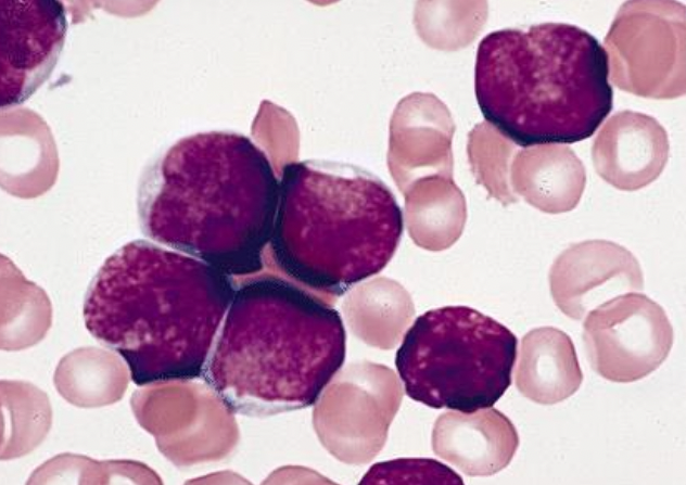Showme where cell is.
I'll return each mask as SVG.
<instances>
[{"mask_svg":"<svg viewBox=\"0 0 686 485\" xmlns=\"http://www.w3.org/2000/svg\"><path fill=\"white\" fill-rule=\"evenodd\" d=\"M583 341L600 376L628 383L647 376L666 359L673 328L658 303L632 292L590 310L583 323Z\"/></svg>","mask_w":686,"mask_h":485,"instance_id":"10","label":"cell"},{"mask_svg":"<svg viewBox=\"0 0 686 485\" xmlns=\"http://www.w3.org/2000/svg\"><path fill=\"white\" fill-rule=\"evenodd\" d=\"M402 399V384L391 368L370 361L351 363L319 396L313 425L335 459L365 464L384 447Z\"/></svg>","mask_w":686,"mask_h":485,"instance_id":"9","label":"cell"},{"mask_svg":"<svg viewBox=\"0 0 686 485\" xmlns=\"http://www.w3.org/2000/svg\"><path fill=\"white\" fill-rule=\"evenodd\" d=\"M358 485H465L448 465L431 458H396L372 464Z\"/></svg>","mask_w":686,"mask_h":485,"instance_id":"23","label":"cell"},{"mask_svg":"<svg viewBox=\"0 0 686 485\" xmlns=\"http://www.w3.org/2000/svg\"><path fill=\"white\" fill-rule=\"evenodd\" d=\"M232 278L147 240L109 256L87 290L90 334L126 362L138 386L203 378L236 292Z\"/></svg>","mask_w":686,"mask_h":485,"instance_id":"2","label":"cell"},{"mask_svg":"<svg viewBox=\"0 0 686 485\" xmlns=\"http://www.w3.org/2000/svg\"><path fill=\"white\" fill-rule=\"evenodd\" d=\"M203 379L233 413L309 407L341 370L346 333L329 299L278 275L236 283Z\"/></svg>","mask_w":686,"mask_h":485,"instance_id":"3","label":"cell"},{"mask_svg":"<svg viewBox=\"0 0 686 485\" xmlns=\"http://www.w3.org/2000/svg\"><path fill=\"white\" fill-rule=\"evenodd\" d=\"M518 446L514 425L494 408L444 412L432 431L434 454L469 476L499 472L510 463Z\"/></svg>","mask_w":686,"mask_h":485,"instance_id":"14","label":"cell"},{"mask_svg":"<svg viewBox=\"0 0 686 485\" xmlns=\"http://www.w3.org/2000/svg\"><path fill=\"white\" fill-rule=\"evenodd\" d=\"M130 379L129 369L119 355L97 346L67 353L53 374L58 393L79 408H99L119 401Z\"/></svg>","mask_w":686,"mask_h":485,"instance_id":"19","label":"cell"},{"mask_svg":"<svg viewBox=\"0 0 686 485\" xmlns=\"http://www.w3.org/2000/svg\"><path fill=\"white\" fill-rule=\"evenodd\" d=\"M52 322L47 293L1 256V348L16 352L40 342Z\"/></svg>","mask_w":686,"mask_h":485,"instance_id":"20","label":"cell"},{"mask_svg":"<svg viewBox=\"0 0 686 485\" xmlns=\"http://www.w3.org/2000/svg\"><path fill=\"white\" fill-rule=\"evenodd\" d=\"M512 192L547 214L574 209L584 192L586 171L574 151L561 144L520 150L510 165Z\"/></svg>","mask_w":686,"mask_h":485,"instance_id":"15","label":"cell"},{"mask_svg":"<svg viewBox=\"0 0 686 485\" xmlns=\"http://www.w3.org/2000/svg\"><path fill=\"white\" fill-rule=\"evenodd\" d=\"M1 107L28 99L48 78L66 34L63 3L1 0Z\"/></svg>","mask_w":686,"mask_h":485,"instance_id":"11","label":"cell"},{"mask_svg":"<svg viewBox=\"0 0 686 485\" xmlns=\"http://www.w3.org/2000/svg\"><path fill=\"white\" fill-rule=\"evenodd\" d=\"M183 485H253L241 474L224 470L190 478Z\"/></svg>","mask_w":686,"mask_h":485,"instance_id":"27","label":"cell"},{"mask_svg":"<svg viewBox=\"0 0 686 485\" xmlns=\"http://www.w3.org/2000/svg\"><path fill=\"white\" fill-rule=\"evenodd\" d=\"M404 195L406 226L418 246L439 252L450 247L460 238L467 220V205L453 177H423Z\"/></svg>","mask_w":686,"mask_h":485,"instance_id":"18","label":"cell"},{"mask_svg":"<svg viewBox=\"0 0 686 485\" xmlns=\"http://www.w3.org/2000/svg\"><path fill=\"white\" fill-rule=\"evenodd\" d=\"M548 280L556 306L574 320L623 293L644 289L637 258L607 240L571 244L552 263Z\"/></svg>","mask_w":686,"mask_h":485,"instance_id":"12","label":"cell"},{"mask_svg":"<svg viewBox=\"0 0 686 485\" xmlns=\"http://www.w3.org/2000/svg\"><path fill=\"white\" fill-rule=\"evenodd\" d=\"M608 55L588 31L566 23L504 28L479 43L474 91L486 123L523 146L575 143L613 107Z\"/></svg>","mask_w":686,"mask_h":485,"instance_id":"5","label":"cell"},{"mask_svg":"<svg viewBox=\"0 0 686 485\" xmlns=\"http://www.w3.org/2000/svg\"><path fill=\"white\" fill-rule=\"evenodd\" d=\"M25 485H106V474L103 461L63 452L37 467Z\"/></svg>","mask_w":686,"mask_h":485,"instance_id":"24","label":"cell"},{"mask_svg":"<svg viewBox=\"0 0 686 485\" xmlns=\"http://www.w3.org/2000/svg\"><path fill=\"white\" fill-rule=\"evenodd\" d=\"M518 340L504 324L468 306L419 316L405 333L395 366L406 394L431 408H491L511 384Z\"/></svg>","mask_w":686,"mask_h":485,"instance_id":"6","label":"cell"},{"mask_svg":"<svg viewBox=\"0 0 686 485\" xmlns=\"http://www.w3.org/2000/svg\"><path fill=\"white\" fill-rule=\"evenodd\" d=\"M278 192L279 174L249 137L194 133L143 169L137 191L140 229L152 242L237 282L266 267Z\"/></svg>","mask_w":686,"mask_h":485,"instance_id":"1","label":"cell"},{"mask_svg":"<svg viewBox=\"0 0 686 485\" xmlns=\"http://www.w3.org/2000/svg\"><path fill=\"white\" fill-rule=\"evenodd\" d=\"M467 151L477 182L505 206L518 202L509 182L512 142L484 122L469 132Z\"/></svg>","mask_w":686,"mask_h":485,"instance_id":"22","label":"cell"},{"mask_svg":"<svg viewBox=\"0 0 686 485\" xmlns=\"http://www.w3.org/2000/svg\"><path fill=\"white\" fill-rule=\"evenodd\" d=\"M261 485H339L319 472L302 465H283L274 470Z\"/></svg>","mask_w":686,"mask_h":485,"instance_id":"26","label":"cell"},{"mask_svg":"<svg viewBox=\"0 0 686 485\" xmlns=\"http://www.w3.org/2000/svg\"><path fill=\"white\" fill-rule=\"evenodd\" d=\"M605 48L610 78L619 89L658 100L685 94L684 4L624 2L606 35Z\"/></svg>","mask_w":686,"mask_h":485,"instance_id":"7","label":"cell"},{"mask_svg":"<svg viewBox=\"0 0 686 485\" xmlns=\"http://www.w3.org/2000/svg\"><path fill=\"white\" fill-rule=\"evenodd\" d=\"M106 485H163L161 476L148 464L131 459L103 460Z\"/></svg>","mask_w":686,"mask_h":485,"instance_id":"25","label":"cell"},{"mask_svg":"<svg viewBox=\"0 0 686 485\" xmlns=\"http://www.w3.org/2000/svg\"><path fill=\"white\" fill-rule=\"evenodd\" d=\"M130 406L160 452L178 468L223 460L239 443L234 413L206 383L141 386L132 393Z\"/></svg>","mask_w":686,"mask_h":485,"instance_id":"8","label":"cell"},{"mask_svg":"<svg viewBox=\"0 0 686 485\" xmlns=\"http://www.w3.org/2000/svg\"><path fill=\"white\" fill-rule=\"evenodd\" d=\"M670 152L666 130L652 116L634 111L612 115L592 146L594 167L615 189L636 191L663 171Z\"/></svg>","mask_w":686,"mask_h":485,"instance_id":"13","label":"cell"},{"mask_svg":"<svg viewBox=\"0 0 686 485\" xmlns=\"http://www.w3.org/2000/svg\"><path fill=\"white\" fill-rule=\"evenodd\" d=\"M1 460L23 457L39 446L52 424L48 395L26 381L2 380Z\"/></svg>","mask_w":686,"mask_h":485,"instance_id":"21","label":"cell"},{"mask_svg":"<svg viewBox=\"0 0 686 485\" xmlns=\"http://www.w3.org/2000/svg\"><path fill=\"white\" fill-rule=\"evenodd\" d=\"M583 373L571 337L554 327L529 331L521 340L516 386L530 400L554 405L573 395Z\"/></svg>","mask_w":686,"mask_h":485,"instance_id":"16","label":"cell"},{"mask_svg":"<svg viewBox=\"0 0 686 485\" xmlns=\"http://www.w3.org/2000/svg\"><path fill=\"white\" fill-rule=\"evenodd\" d=\"M404 229L391 189L348 163L305 159L279 173L266 266L327 298L350 292L392 259Z\"/></svg>","mask_w":686,"mask_h":485,"instance_id":"4","label":"cell"},{"mask_svg":"<svg viewBox=\"0 0 686 485\" xmlns=\"http://www.w3.org/2000/svg\"><path fill=\"white\" fill-rule=\"evenodd\" d=\"M342 310L353 334L380 349L394 348L415 316L408 291L386 277L357 284L347 292Z\"/></svg>","mask_w":686,"mask_h":485,"instance_id":"17","label":"cell"}]
</instances>
